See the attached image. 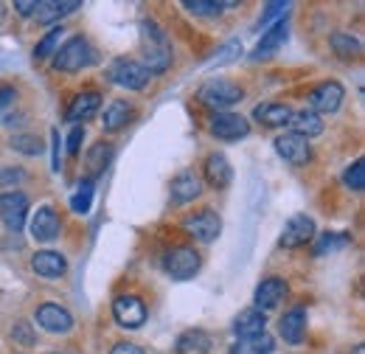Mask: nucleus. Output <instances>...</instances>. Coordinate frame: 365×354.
Returning <instances> with one entry per match:
<instances>
[{
    "label": "nucleus",
    "mask_w": 365,
    "mask_h": 354,
    "mask_svg": "<svg viewBox=\"0 0 365 354\" xmlns=\"http://www.w3.org/2000/svg\"><path fill=\"white\" fill-rule=\"evenodd\" d=\"M143 62H146L143 68H146L149 76L152 74H163L172 65V45L152 20L143 23Z\"/></svg>",
    "instance_id": "obj_1"
},
{
    "label": "nucleus",
    "mask_w": 365,
    "mask_h": 354,
    "mask_svg": "<svg viewBox=\"0 0 365 354\" xmlns=\"http://www.w3.org/2000/svg\"><path fill=\"white\" fill-rule=\"evenodd\" d=\"M242 96H245V90L230 79H208L202 88L197 90V98L205 107H214L217 113H228V107L242 101Z\"/></svg>",
    "instance_id": "obj_2"
},
{
    "label": "nucleus",
    "mask_w": 365,
    "mask_h": 354,
    "mask_svg": "<svg viewBox=\"0 0 365 354\" xmlns=\"http://www.w3.org/2000/svg\"><path fill=\"white\" fill-rule=\"evenodd\" d=\"M91 62H93V48L85 37H71L68 43L53 54V68L56 71H65V74H76V71L88 68Z\"/></svg>",
    "instance_id": "obj_3"
},
{
    "label": "nucleus",
    "mask_w": 365,
    "mask_h": 354,
    "mask_svg": "<svg viewBox=\"0 0 365 354\" xmlns=\"http://www.w3.org/2000/svg\"><path fill=\"white\" fill-rule=\"evenodd\" d=\"M107 76H110L113 85L127 88V90H140V88H146V82H149L146 68H143L140 62H135V59H115V62L107 68Z\"/></svg>",
    "instance_id": "obj_4"
},
{
    "label": "nucleus",
    "mask_w": 365,
    "mask_h": 354,
    "mask_svg": "<svg viewBox=\"0 0 365 354\" xmlns=\"http://www.w3.org/2000/svg\"><path fill=\"white\" fill-rule=\"evenodd\" d=\"M163 267H166V273L172 275V278H178V281H188L197 270H200V253L194 251V248H172L166 256H163Z\"/></svg>",
    "instance_id": "obj_5"
},
{
    "label": "nucleus",
    "mask_w": 365,
    "mask_h": 354,
    "mask_svg": "<svg viewBox=\"0 0 365 354\" xmlns=\"http://www.w3.org/2000/svg\"><path fill=\"white\" fill-rule=\"evenodd\" d=\"M182 231L188 236H194L197 242H214L220 236V231H222V220L211 208H202V211H197V214L182 220Z\"/></svg>",
    "instance_id": "obj_6"
},
{
    "label": "nucleus",
    "mask_w": 365,
    "mask_h": 354,
    "mask_svg": "<svg viewBox=\"0 0 365 354\" xmlns=\"http://www.w3.org/2000/svg\"><path fill=\"white\" fill-rule=\"evenodd\" d=\"M275 152L289 163V166H307L312 161V146L307 138L295 133H284L275 138Z\"/></svg>",
    "instance_id": "obj_7"
},
{
    "label": "nucleus",
    "mask_w": 365,
    "mask_h": 354,
    "mask_svg": "<svg viewBox=\"0 0 365 354\" xmlns=\"http://www.w3.org/2000/svg\"><path fill=\"white\" fill-rule=\"evenodd\" d=\"M26 214H29V197L23 191H6L0 194V220L9 231H23L26 225Z\"/></svg>",
    "instance_id": "obj_8"
},
{
    "label": "nucleus",
    "mask_w": 365,
    "mask_h": 354,
    "mask_svg": "<svg viewBox=\"0 0 365 354\" xmlns=\"http://www.w3.org/2000/svg\"><path fill=\"white\" fill-rule=\"evenodd\" d=\"M312 239H315V222H312V217H307V214H295V217L287 220L278 242H281V248L292 251V248H304V245L312 242Z\"/></svg>",
    "instance_id": "obj_9"
},
{
    "label": "nucleus",
    "mask_w": 365,
    "mask_h": 354,
    "mask_svg": "<svg viewBox=\"0 0 365 354\" xmlns=\"http://www.w3.org/2000/svg\"><path fill=\"white\" fill-rule=\"evenodd\" d=\"M146 304L138 295H118L113 301V318L118 320V326L124 329H138L146 323Z\"/></svg>",
    "instance_id": "obj_10"
},
{
    "label": "nucleus",
    "mask_w": 365,
    "mask_h": 354,
    "mask_svg": "<svg viewBox=\"0 0 365 354\" xmlns=\"http://www.w3.org/2000/svg\"><path fill=\"white\" fill-rule=\"evenodd\" d=\"M211 133L220 141H239L250 133V124L239 113H214L211 116Z\"/></svg>",
    "instance_id": "obj_11"
},
{
    "label": "nucleus",
    "mask_w": 365,
    "mask_h": 354,
    "mask_svg": "<svg viewBox=\"0 0 365 354\" xmlns=\"http://www.w3.org/2000/svg\"><path fill=\"white\" fill-rule=\"evenodd\" d=\"M37 323L51 335H65V332L73 329V315L59 304H43L37 310Z\"/></svg>",
    "instance_id": "obj_12"
},
{
    "label": "nucleus",
    "mask_w": 365,
    "mask_h": 354,
    "mask_svg": "<svg viewBox=\"0 0 365 354\" xmlns=\"http://www.w3.org/2000/svg\"><path fill=\"white\" fill-rule=\"evenodd\" d=\"M346 98V90L340 82H323L309 93V104L315 113H334Z\"/></svg>",
    "instance_id": "obj_13"
},
{
    "label": "nucleus",
    "mask_w": 365,
    "mask_h": 354,
    "mask_svg": "<svg viewBox=\"0 0 365 354\" xmlns=\"http://www.w3.org/2000/svg\"><path fill=\"white\" fill-rule=\"evenodd\" d=\"M264 329H267V318H264V312L256 310V307L239 312L236 320H233V332L239 335V340L259 338V335H264Z\"/></svg>",
    "instance_id": "obj_14"
},
{
    "label": "nucleus",
    "mask_w": 365,
    "mask_h": 354,
    "mask_svg": "<svg viewBox=\"0 0 365 354\" xmlns=\"http://www.w3.org/2000/svg\"><path fill=\"white\" fill-rule=\"evenodd\" d=\"M59 217H56V211L51 208V206H43V208H37V214H34V220H31V236L37 239V242H53L56 236H59Z\"/></svg>",
    "instance_id": "obj_15"
},
{
    "label": "nucleus",
    "mask_w": 365,
    "mask_h": 354,
    "mask_svg": "<svg viewBox=\"0 0 365 354\" xmlns=\"http://www.w3.org/2000/svg\"><path fill=\"white\" fill-rule=\"evenodd\" d=\"M287 298V281L284 278H264L259 287H256V310H273L281 301Z\"/></svg>",
    "instance_id": "obj_16"
},
{
    "label": "nucleus",
    "mask_w": 365,
    "mask_h": 354,
    "mask_svg": "<svg viewBox=\"0 0 365 354\" xmlns=\"http://www.w3.org/2000/svg\"><path fill=\"white\" fill-rule=\"evenodd\" d=\"M31 267H34V273L43 275V278H59V275H65L68 262H65V256L56 253V251H40V253H34Z\"/></svg>",
    "instance_id": "obj_17"
},
{
    "label": "nucleus",
    "mask_w": 365,
    "mask_h": 354,
    "mask_svg": "<svg viewBox=\"0 0 365 354\" xmlns=\"http://www.w3.org/2000/svg\"><path fill=\"white\" fill-rule=\"evenodd\" d=\"M98 104H101V96H98L96 90L79 93V96H76V98L71 101V107H68L65 118H68V121H73V124L79 127V121H88L93 113L98 110Z\"/></svg>",
    "instance_id": "obj_18"
},
{
    "label": "nucleus",
    "mask_w": 365,
    "mask_h": 354,
    "mask_svg": "<svg viewBox=\"0 0 365 354\" xmlns=\"http://www.w3.org/2000/svg\"><path fill=\"white\" fill-rule=\"evenodd\" d=\"M253 118L267 124V127H284L292 118V107L289 104H278V101H264V104H256Z\"/></svg>",
    "instance_id": "obj_19"
},
{
    "label": "nucleus",
    "mask_w": 365,
    "mask_h": 354,
    "mask_svg": "<svg viewBox=\"0 0 365 354\" xmlns=\"http://www.w3.org/2000/svg\"><path fill=\"white\" fill-rule=\"evenodd\" d=\"M278 329H281V338H284L287 343H301V340H304V332H307V312L301 310V307L289 310L281 318Z\"/></svg>",
    "instance_id": "obj_20"
},
{
    "label": "nucleus",
    "mask_w": 365,
    "mask_h": 354,
    "mask_svg": "<svg viewBox=\"0 0 365 354\" xmlns=\"http://www.w3.org/2000/svg\"><path fill=\"white\" fill-rule=\"evenodd\" d=\"M284 43H287V23H284V20H278L273 29H267V31H264V37L259 40L256 51H253V59H267V56H273L275 51H278Z\"/></svg>",
    "instance_id": "obj_21"
},
{
    "label": "nucleus",
    "mask_w": 365,
    "mask_h": 354,
    "mask_svg": "<svg viewBox=\"0 0 365 354\" xmlns=\"http://www.w3.org/2000/svg\"><path fill=\"white\" fill-rule=\"evenodd\" d=\"M202 194V180L194 175V172H182L172 180V200L175 203H188L194 197Z\"/></svg>",
    "instance_id": "obj_22"
},
{
    "label": "nucleus",
    "mask_w": 365,
    "mask_h": 354,
    "mask_svg": "<svg viewBox=\"0 0 365 354\" xmlns=\"http://www.w3.org/2000/svg\"><path fill=\"white\" fill-rule=\"evenodd\" d=\"M289 127H292V133L301 135V138H312V135H320L323 133V121H320V116L315 110H292V118H289Z\"/></svg>",
    "instance_id": "obj_23"
},
{
    "label": "nucleus",
    "mask_w": 365,
    "mask_h": 354,
    "mask_svg": "<svg viewBox=\"0 0 365 354\" xmlns=\"http://www.w3.org/2000/svg\"><path fill=\"white\" fill-rule=\"evenodd\" d=\"M230 163L225 155H220V152H214V155H208L205 158V180L214 186V188H225L230 183Z\"/></svg>",
    "instance_id": "obj_24"
},
{
    "label": "nucleus",
    "mask_w": 365,
    "mask_h": 354,
    "mask_svg": "<svg viewBox=\"0 0 365 354\" xmlns=\"http://www.w3.org/2000/svg\"><path fill=\"white\" fill-rule=\"evenodd\" d=\"M79 6H82L79 0H46V3H37L34 17H37L40 23H56L59 17H65V14L76 11Z\"/></svg>",
    "instance_id": "obj_25"
},
{
    "label": "nucleus",
    "mask_w": 365,
    "mask_h": 354,
    "mask_svg": "<svg viewBox=\"0 0 365 354\" xmlns=\"http://www.w3.org/2000/svg\"><path fill=\"white\" fill-rule=\"evenodd\" d=\"M178 354H211V338L202 329H188L178 338Z\"/></svg>",
    "instance_id": "obj_26"
},
{
    "label": "nucleus",
    "mask_w": 365,
    "mask_h": 354,
    "mask_svg": "<svg viewBox=\"0 0 365 354\" xmlns=\"http://www.w3.org/2000/svg\"><path fill=\"white\" fill-rule=\"evenodd\" d=\"M130 118H133V107H130L127 101H113V104L104 110L101 124H104L107 133H118V130H124V127L130 124Z\"/></svg>",
    "instance_id": "obj_27"
},
{
    "label": "nucleus",
    "mask_w": 365,
    "mask_h": 354,
    "mask_svg": "<svg viewBox=\"0 0 365 354\" xmlns=\"http://www.w3.org/2000/svg\"><path fill=\"white\" fill-rule=\"evenodd\" d=\"M329 45L334 48V54L337 56H343V59H354V56H360L363 54V45L357 37H351V34H346V31H334L331 37H329Z\"/></svg>",
    "instance_id": "obj_28"
},
{
    "label": "nucleus",
    "mask_w": 365,
    "mask_h": 354,
    "mask_svg": "<svg viewBox=\"0 0 365 354\" xmlns=\"http://www.w3.org/2000/svg\"><path fill=\"white\" fill-rule=\"evenodd\" d=\"M273 349V338L259 335V338H247V340H239L236 346H230V354H270Z\"/></svg>",
    "instance_id": "obj_29"
},
{
    "label": "nucleus",
    "mask_w": 365,
    "mask_h": 354,
    "mask_svg": "<svg viewBox=\"0 0 365 354\" xmlns=\"http://www.w3.org/2000/svg\"><path fill=\"white\" fill-rule=\"evenodd\" d=\"M62 26H51V31H48L46 37L37 43L34 48V59H48V56H53L56 51H59V37H62Z\"/></svg>",
    "instance_id": "obj_30"
},
{
    "label": "nucleus",
    "mask_w": 365,
    "mask_h": 354,
    "mask_svg": "<svg viewBox=\"0 0 365 354\" xmlns=\"http://www.w3.org/2000/svg\"><path fill=\"white\" fill-rule=\"evenodd\" d=\"M351 239L346 236V233H323L318 242H315V256H326V253H334V251H340V248H346Z\"/></svg>",
    "instance_id": "obj_31"
},
{
    "label": "nucleus",
    "mask_w": 365,
    "mask_h": 354,
    "mask_svg": "<svg viewBox=\"0 0 365 354\" xmlns=\"http://www.w3.org/2000/svg\"><path fill=\"white\" fill-rule=\"evenodd\" d=\"M110 158H113V146L110 143H96L91 149V155H88V166H91L93 175H101L107 169Z\"/></svg>",
    "instance_id": "obj_32"
},
{
    "label": "nucleus",
    "mask_w": 365,
    "mask_h": 354,
    "mask_svg": "<svg viewBox=\"0 0 365 354\" xmlns=\"http://www.w3.org/2000/svg\"><path fill=\"white\" fill-rule=\"evenodd\" d=\"M9 143H11L14 152H23V155H40V152H43V143H40L37 135L20 133V135H14Z\"/></svg>",
    "instance_id": "obj_33"
},
{
    "label": "nucleus",
    "mask_w": 365,
    "mask_h": 354,
    "mask_svg": "<svg viewBox=\"0 0 365 354\" xmlns=\"http://www.w3.org/2000/svg\"><path fill=\"white\" fill-rule=\"evenodd\" d=\"M343 180H346V186H349L351 191H363L365 188V163L363 161H354V163L346 169Z\"/></svg>",
    "instance_id": "obj_34"
},
{
    "label": "nucleus",
    "mask_w": 365,
    "mask_h": 354,
    "mask_svg": "<svg viewBox=\"0 0 365 354\" xmlns=\"http://www.w3.org/2000/svg\"><path fill=\"white\" fill-rule=\"evenodd\" d=\"M182 6L191 14H220L225 9V3H220V0H185Z\"/></svg>",
    "instance_id": "obj_35"
},
{
    "label": "nucleus",
    "mask_w": 365,
    "mask_h": 354,
    "mask_svg": "<svg viewBox=\"0 0 365 354\" xmlns=\"http://www.w3.org/2000/svg\"><path fill=\"white\" fill-rule=\"evenodd\" d=\"M91 203H93V188L91 183H85V186H79V194L71 200V208L76 214H88L91 211Z\"/></svg>",
    "instance_id": "obj_36"
},
{
    "label": "nucleus",
    "mask_w": 365,
    "mask_h": 354,
    "mask_svg": "<svg viewBox=\"0 0 365 354\" xmlns=\"http://www.w3.org/2000/svg\"><path fill=\"white\" fill-rule=\"evenodd\" d=\"M11 338H14L17 343H23V346H31V343H34V332H31V323H26V320H17V323L11 326Z\"/></svg>",
    "instance_id": "obj_37"
},
{
    "label": "nucleus",
    "mask_w": 365,
    "mask_h": 354,
    "mask_svg": "<svg viewBox=\"0 0 365 354\" xmlns=\"http://www.w3.org/2000/svg\"><path fill=\"white\" fill-rule=\"evenodd\" d=\"M26 177L23 169H14V166H0V188H6V186H14V183H20Z\"/></svg>",
    "instance_id": "obj_38"
},
{
    "label": "nucleus",
    "mask_w": 365,
    "mask_h": 354,
    "mask_svg": "<svg viewBox=\"0 0 365 354\" xmlns=\"http://www.w3.org/2000/svg\"><path fill=\"white\" fill-rule=\"evenodd\" d=\"M287 9H289V3H270V6H267V11H264V17L259 20V29L270 26V20H275V17H284V14H287Z\"/></svg>",
    "instance_id": "obj_39"
},
{
    "label": "nucleus",
    "mask_w": 365,
    "mask_h": 354,
    "mask_svg": "<svg viewBox=\"0 0 365 354\" xmlns=\"http://www.w3.org/2000/svg\"><path fill=\"white\" fill-rule=\"evenodd\" d=\"M82 138H85V127H73V130H71V135H68V152H71V155H79Z\"/></svg>",
    "instance_id": "obj_40"
},
{
    "label": "nucleus",
    "mask_w": 365,
    "mask_h": 354,
    "mask_svg": "<svg viewBox=\"0 0 365 354\" xmlns=\"http://www.w3.org/2000/svg\"><path fill=\"white\" fill-rule=\"evenodd\" d=\"M236 54H242V43H236V40H230V43L225 45L222 51H220V56H217L214 62H220V65H222V62H230V59H233Z\"/></svg>",
    "instance_id": "obj_41"
},
{
    "label": "nucleus",
    "mask_w": 365,
    "mask_h": 354,
    "mask_svg": "<svg viewBox=\"0 0 365 354\" xmlns=\"http://www.w3.org/2000/svg\"><path fill=\"white\" fill-rule=\"evenodd\" d=\"M14 9L20 17H31L37 11V0H14Z\"/></svg>",
    "instance_id": "obj_42"
},
{
    "label": "nucleus",
    "mask_w": 365,
    "mask_h": 354,
    "mask_svg": "<svg viewBox=\"0 0 365 354\" xmlns=\"http://www.w3.org/2000/svg\"><path fill=\"white\" fill-rule=\"evenodd\" d=\"M51 141H53V163H51V169L59 172L62 169V163H59V130H51Z\"/></svg>",
    "instance_id": "obj_43"
},
{
    "label": "nucleus",
    "mask_w": 365,
    "mask_h": 354,
    "mask_svg": "<svg viewBox=\"0 0 365 354\" xmlns=\"http://www.w3.org/2000/svg\"><path fill=\"white\" fill-rule=\"evenodd\" d=\"M17 98V93L14 88H0V113L6 110V107H11V101Z\"/></svg>",
    "instance_id": "obj_44"
},
{
    "label": "nucleus",
    "mask_w": 365,
    "mask_h": 354,
    "mask_svg": "<svg viewBox=\"0 0 365 354\" xmlns=\"http://www.w3.org/2000/svg\"><path fill=\"white\" fill-rule=\"evenodd\" d=\"M110 354H143V349L135 346V343H115Z\"/></svg>",
    "instance_id": "obj_45"
},
{
    "label": "nucleus",
    "mask_w": 365,
    "mask_h": 354,
    "mask_svg": "<svg viewBox=\"0 0 365 354\" xmlns=\"http://www.w3.org/2000/svg\"><path fill=\"white\" fill-rule=\"evenodd\" d=\"M3 17H6V6L0 3V20H3Z\"/></svg>",
    "instance_id": "obj_46"
},
{
    "label": "nucleus",
    "mask_w": 365,
    "mask_h": 354,
    "mask_svg": "<svg viewBox=\"0 0 365 354\" xmlns=\"http://www.w3.org/2000/svg\"><path fill=\"white\" fill-rule=\"evenodd\" d=\"M354 354H365V349H363V346H357V349H354Z\"/></svg>",
    "instance_id": "obj_47"
},
{
    "label": "nucleus",
    "mask_w": 365,
    "mask_h": 354,
    "mask_svg": "<svg viewBox=\"0 0 365 354\" xmlns=\"http://www.w3.org/2000/svg\"><path fill=\"white\" fill-rule=\"evenodd\" d=\"M53 354H62V352H53Z\"/></svg>",
    "instance_id": "obj_48"
}]
</instances>
